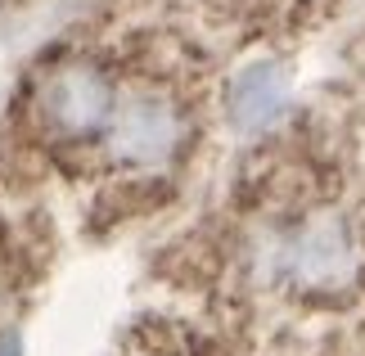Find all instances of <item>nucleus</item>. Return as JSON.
Returning <instances> with one entry per match:
<instances>
[{"label": "nucleus", "instance_id": "1", "mask_svg": "<svg viewBox=\"0 0 365 356\" xmlns=\"http://www.w3.org/2000/svg\"><path fill=\"white\" fill-rule=\"evenodd\" d=\"M352 262H356V248L339 217H316L289 244V275L298 284H312V289H329V284L347 280Z\"/></svg>", "mask_w": 365, "mask_h": 356}, {"label": "nucleus", "instance_id": "2", "mask_svg": "<svg viewBox=\"0 0 365 356\" xmlns=\"http://www.w3.org/2000/svg\"><path fill=\"white\" fill-rule=\"evenodd\" d=\"M41 108L59 131H95L100 122L113 118V91L91 68H63L41 86Z\"/></svg>", "mask_w": 365, "mask_h": 356}, {"label": "nucleus", "instance_id": "3", "mask_svg": "<svg viewBox=\"0 0 365 356\" xmlns=\"http://www.w3.org/2000/svg\"><path fill=\"white\" fill-rule=\"evenodd\" d=\"M113 145L126 163H163L176 145V113L158 95H131L113 108Z\"/></svg>", "mask_w": 365, "mask_h": 356}, {"label": "nucleus", "instance_id": "4", "mask_svg": "<svg viewBox=\"0 0 365 356\" xmlns=\"http://www.w3.org/2000/svg\"><path fill=\"white\" fill-rule=\"evenodd\" d=\"M279 104H284V73L271 63L262 68H248V73L235 81V95H230V108H235V122L240 126H262L266 118H275Z\"/></svg>", "mask_w": 365, "mask_h": 356}]
</instances>
